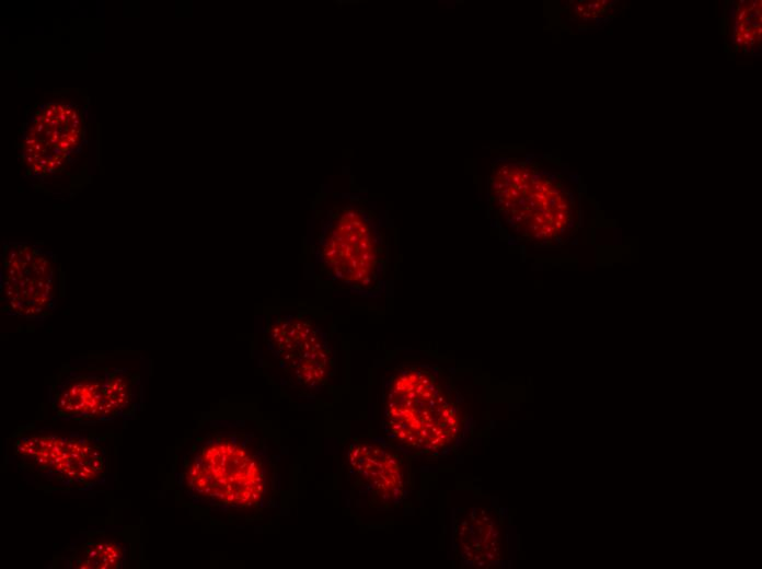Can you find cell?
<instances>
[{
  "instance_id": "6da1fadb",
  "label": "cell",
  "mask_w": 762,
  "mask_h": 569,
  "mask_svg": "<svg viewBox=\"0 0 762 569\" xmlns=\"http://www.w3.org/2000/svg\"><path fill=\"white\" fill-rule=\"evenodd\" d=\"M488 198L494 214L509 233L534 246L564 244L579 222L575 188L559 171L539 161L494 162Z\"/></svg>"
},
{
  "instance_id": "7a4b0ae2",
  "label": "cell",
  "mask_w": 762,
  "mask_h": 569,
  "mask_svg": "<svg viewBox=\"0 0 762 569\" xmlns=\"http://www.w3.org/2000/svg\"><path fill=\"white\" fill-rule=\"evenodd\" d=\"M176 479L195 502L223 512L258 509L268 492L269 466L252 434L213 431L183 457Z\"/></svg>"
},
{
  "instance_id": "3957f363",
  "label": "cell",
  "mask_w": 762,
  "mask_h": 569,
  "mask_svg": "<svg viewBox=\"0 0 762 569\" xmlns=\"http://www.w3.org/2000/svg\"><path fill=\"white\" fill-rule=\"evenodd\" d=\"M464 408L450 376L434 365L408 363L394 370L384 395V425L404 448L439 454L463 430Z\"/></svg>"
},
{
  "instance_id": "277c9868",
  "label": "cell",
  "mask_w": 762,
  "mask_h": 569,
  "mask_svg": "<svg viewBox=\"0 0 762 569\" xmlns=\"http://www.w3.org/2000/svg\"><path fill=\"white\" fill-rule=\"evenodd\" d=\"M10 456L19 471L67 492L103 485L109 471L107 448L90 432L23 429L14 434Z\"/></svg>"
},
{
  "instance_id": "5b68a950",
  "label": "cell",
  "mask_w": 762,
  "mask_h": 569,
  "mask_svg": "<svg viewBox=\"0 0 762 569\" xmlns=\"http://www.w3.org/2000/svg\"><path fill=\"white\" fill-rule=\"evenodd\" d=\"M320 270L335 284L360 292L378 290L386 252L369 211L355 206L338 209L320 243Z\"/></svg>"
},
{
  "instance_id": "8992f818",
  "label": "cell",
  "mask_w": 762,
  "mask_h": 569,
  "mask_svg": "<svg viewBox=\"0 0 762 569\" xmlns=\"http://www.w3.org/2000/svg\"><path fill=\"white\" fill-rule=\"evenodd\" d=\"M38 248L15 244L3 259L2 293L8 310L26 318H41L53 304L54 268Z\"/></svg>"
},
{
  "instance_id": "52a82bcc",
  "label": "cell",
  "mask_w": 762,
  "mask_h": 569,
  "mask_svg": "<svg viewBox=\"0 0 762 569\" xmlns=\"http://www.w3.org/2000/svg\"><path fill=\"white\" fill-rule=\"evenodd\" d=\"M347 462L357 486L378 506L399 504L412 487V472L406 458L377 443L354 442Z\"/></svg>"
},
{
  "instance_id": "ba28073f",
  "label": "cell",
  "mask_w": 762,
  "mask_h": 569,
  "mask_svg": "<svg viewBox=\"0 0 762 569\" xmlns=\"http://www.w3.org/2000/svg\"><path fill=\"white\" fill-rule=\"evenodd\" d=\"M269 336L270 349L297 383L314 387L324 381L330 357L310 322L281 320L270 327Z\"/></svg>"
},
{
  "instance_id": "9c48e42d",
  "label": "cell",
  "mask_w": 762,
  "mask_h": 569,
  "mask_svg": "<svg viewBox=\"0 0 762 569\" xmlns=\"http://www.w3.org/2000/svg\"><path fill=\"white\" fill-rule=\"evenodd\" d=\"M107 369L74 368L61 372L50 387L49 402L55 416L81 425L113 421L106 395Z\"/></svg>"
},
{
  "instance_id": "30bf717a",
  "label": "cell",
  "mask_w": 762,
  "mask_h": 569,
  "mask_svg": "<svg viewBox=\"0 0 762 569\" xmlns=\"http://www.w3.org/2000/svg\"><path fill=\"white\" fill-rule=\"evenodd\" d=\"M501 542L498 518L490 510L472 508L455 520L457 554L469 567L490 568L499 564Z\"/></svg>"
},
{
  "instance_id": "8fae6325",
  "label": "cell",
  "mask_w": 762,
  "mask_h": 569,
  "mask_svg": "<svg viewBox=\"0 0 762 569\" xmlns=\"http://www.w3.org/2000/svg\"><path fill=\"white\" fill-rule=\"evenodd\" d=\"M126 558L127 548L117 537L94 532L67 546L54 562L69 569H120Z\"/></svg>"
},
{
  "instance_id": "7c38bea8",
  "label": "cell",
  "mask_w": 762,
  "mask_h": 569,
  "mask_svg": "<svg viewBox=\"0 0 762 569\" xmlns=\"http://www.w3.org/2000/svg\"><path fill=\"white\" fill-rule=\"evenodd\" d=\"M106 395L113 419H134L141 407L139 375L127 369L106 372Z\"/></svg>"
},
{
  "instance_id": "4fadbf2b",
  "label": "cell",
  "mask_w": 762,
  "mask_h": 569,
  "mask_svg": "<svg viewBox=\"0 0 762 569\" xmlns=\"http://www.w3.org/2000/svg\"><path fill=\"white\" fill-rule=\"evenodd\" d=\"M761 7L760 1H746L738 4L732 15V39L742 49H751L760 43Z\"/></svg>"
},
{
  "instance_id": "5bb4252c",
  "label": "cell",
  "mask_w": 762,
  "mask_h": 569,
  "mask_svg": "<svg viewBox=\"0 0 762 569\" xmlns=\"http://www.w3.org/2000/svg\"><path fill=\"white\" fill-rule=\"evenodd\" d=\"M610 7L612 4L609 1L582 2L576 7L574 14L582 19H593L605 14L607 9Z\"/></svg>"
}]
</instances>
